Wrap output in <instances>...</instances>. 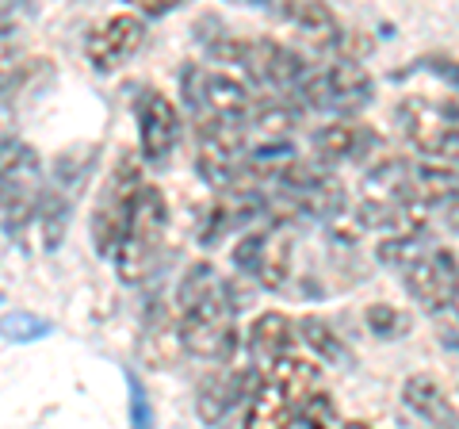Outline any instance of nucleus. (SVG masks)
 <instances>
[{
    "label": "nucleus",
    "mask_w": 459,
    "mask_h": 429,
    "mask_svg": "<svg viewBox=\"0 0 459 429\" xmlns=\"http://www.w3.org/2000/svg\"><path fill=\"white\" fill-rule=\"evenodd\" d=\"M177 319L184 353L204 361H230L238 353L234 295L211 261H195L177 288Z\"/></svg>",
    "instance_id": "nucleus-1"
},
{
    "label": "nucleus",
    "mask_w": 459,
    "mask_h": 429,
    "mask_svg": "<svg viewBox=\"0 0 459 429\" xmlns=\"http://www.w3.org/2000/svg\"><path fill=\"white\" fill-rule=\"evenodd\" d=\"M165 226H169V204L161 188L146 184L138 196V204L131 211V223H126L123 246L115 253V273L123 284H146L153 276L157 261H161V241H165Z\"/></svg>",
    "instance_id": "nucleus-2"
},
{
    "label": "nucleus",
    "mask_w": 459,
    "mask_h": 429,
    "mask_svg": "<svg viewBox=\"0 0 459 429\" xmlns=\"http://www.w3.org/2000/svg\"><path fill=\"white\" fill-rule=\"evenodd\" d=\"M42 192H47V180H42L39 150L16 135H4L0 138V214L8 231H20L35 219Z\"/></svg>",
    "instance_id": "nucleus-3"
},
{
    "label": "nucleus",
    "mask_w": 459,
    "mask_h": 429,
    "mask_svg": "<svg viewBox=\"0 0 459 429\" xmlns=\"http://www.w3.org/2000/svg\"><path fill=\"white\" fill-rule=\"evenodd\" d=\"M142 169H138V157L126 150L119 153L111 177L104 184V192L96 199V211H92V246L100 257H115L123 246V234H126V223H131V211L142 196Z\"/></svg>",
    "instance_id": "nucleus-4"
},
{
    "label": "nucleus",
    "mask_w": 459,
    "mask_h": 429,
    "mask_svg": "<svg viewBox=\"0 0 459 429\" xmlns=\"http://www.w3.org/2000/svg\"><path fill=\"white\" fill-rule=\"evenodd\" d=\"M371 74L360 62H333L325 69H310V77L303 81L299 96L307 100L310 108L322 111H337V116H356L371 104Z\"/></svg>",
    "instance_id": "nucleus-5"
},
{
    "label": "nucleus",
    "mask_w": 459,
    "mask_h": 429,
    "mask_svg": "<svg viewBox=\"0 0 459 429\" xmlns=\"http://www.w3.org/2000/svg\"><path fill=\"white\" fill-rule=\"evenodd\" d=\"M398 127L429 162H448V165L459 162V127H455L452 108L410 96L406 104L398 108Z\"/></svg>",
    "instance_id": "nucleus-6"
},
{
    "label": "nucleus",
    "mask_w": 459,
    "mask_h": 429,
    "mask_svg": "<svg viewBox=\"0 0 459 429\" xmlns=\"http://www.w3.org/2000/svg\"><path fill=\"white\" fill-rule=\"evenodd\" d=\"M406 292L413 295V303L421 311H448L455 307L459 295V265L448 250H429L418 265L406 273Z\"/></svg>",
    "instance_id": "nucleus-7"
},
{
    "label": "nucleus",
    "mask_w": 459,
    "mask_h": 429,
    "mask_svg": "<svg viewBox=\"0 0 459 429\" xmlns=\"http://www.w3.org/2000/svg\"><path fill=\"white\" fill-rule=\"evenodd\" d=\"M142 35H146V27H142L134 12H115V16H108L89 31L84 54H89V62L100 74H111V69H119L134 58V50L142 47Z\"/></svg>",
    "instance_id": "nucleus-8"
},
{
    "label": "nucleus",
    "mask_w": 459,
    "mask_h": 429,
    "mask_svg": "<svg viewBox=\"0 0 459 429\" xmlns=\"http://www.w3.org/2000/svg\"><path fill=\"white\" fill-rule=\"evenodd\" d=\"M138 142H142V157L150 165H165L172 146H177L180 135V116L177 108L169 104V96H161L157 89H146L138 96Z\"/></svg>",
    "instance_id": "nucleus-9"
},
{
    "label": "nucleus",
    "mask_w": 459,
    "mask_h": 429,
    "mask_svg": "<svg viewBox=\"0 0 459 429\" xmlns=\"http://www.w3.org/2000/svg\"><path fill=\"white\" fill-rule=\"evenodd\" d=\"M180 353H184L180 319H177V314H172L165 303H150L146 326H142V337H138V356H142V364H150V368H169V364H177Z\"/></svg>",
    "instance_id": "nucleus-10"
},
{
    "label": "nucleus",
    "mask_w": 459,
    "mask_h": 429,
    "mask_svg": "<svg viewBox=\"0 0 459 429\" xmlns=\"http://www.w3.org/2000/svg\"><path fill=\"white\" fill-rule=\"evenodd\" d=\"M249 391L253 388H249L246 372H234V368L207 372L204 383H199V391H195V410H199V418H204L207 425H219L238 403H246Z\"/></svg>",
    "instance_id": "nucleus-11"
},
{
    "label": "nucleus",
    "mask_w": 459,
    "mask_h": 429,
    "mask_svg": "<svg viewBox=\"0 0 459 429\" xmlns=\"http://www.w3.org/2000/svg\"><path fill=\"white\" fill-rule=\"evenodd\" d=\"M402 403L418 414L425 425L459 429V410L448 403V391H444L433 376H425V372H413V376L402 383Z\"/></svg>",
    "instance_id": "nucleus-12"
},
{
    "label": "nucleus",
    "mask_w": 459,
    "mask_h": 429,
    "mask_svg": "<svg viewBox=\"0 0 459 429\" xmlns=\"http://www.w3.org/2000/svg\"><path fill=\"white\" fill-rule=\"evenodd\" d=\"M291 261H295V234L287 223H272L261 241V257H256V280L268 292H283L291 280Z\"/></svg>",
    "instance_id": "nucleus-13"
},
{
    "label": "nucleus",
    "mask_w": 459,
    "mask_h": 429,
    "mask_svg": "<svg viewBox=\"0 0 459 429\" xmlns=\"http://www.w3.org/2000/svg\"><path fill=\"white\" fill-rule=\"evenodd\" d=\"M371 146H376V135L356 119L325 123L322 131L314 135V153H318V162H360Z\"/></svg>",
    "instance_id": "nucleus-14"
},
{
    "label": "nucleus",
    "mask_w": 459,
    "mask_h": 429,
    "mask_svg": "<svg viewBox=\"0 0 459 429\" xmlns=\"http://www.w3.org/2000/svg\"><path fill=\"white\" fill-rule=\"evenodd\" d=\"M249 349H253V356L272 361V364L295 356V322L287 319V314H280V311L256 314L253 326H249Z\"/></svg>",
    "instance_id": "nucleus-15"
},
{
    "label": "nucleus",
    "mask_w": 459,
    "mask_h": 429,
    "mask_svg": "<svg viewBox=\"0 0 459 429\" xmlns=\"http://www.w3.org/2000/svg\"><path fill=\"white\" fill-rule=\"evenodd\" d=\"M291 422H295V410L283 398L280 383L272 376L256 380L246 398V422H241V429H287Z\"/></svg>",
    "instance_id": "nucleus-16"
},
{
    "label": "nucleus",
    "mask_w": 459,
    "mask_h": 429,
    "mask_svg": "<svg viewBox=\"0 0 459 429\" xmlns=\"http://www.w3.org/2000/svg\"><path fill=\"white\" fill-rule=\"evenodd\" d=\"M268 376L280 383L283 398H287V403H291L295 418H299V410H303V403H307V398H314V395H318L322 368L314 364V361H303V356H287V361L272 364V372H268Z\"/></svg>",
    "instance_id": "nucleus-17"
},
{
    "label": "nucleus",
    "mask_w": 459,
    "mask_h": 429,
    "mask_svg": "<svg viewBox=\"0 0 459 429\" xmlns=\"http://www.w3.org/2000/svg\"><path fill=\"white\" fill-rule=\"evenodd\" d=\"M283 20H291L299 31H303L307 39H314L318 47H333V39L341 35V23L337 16L329 12L325 4H314V0H299V4H283L280 8Z\"/></svg>",
    "instance_id": "nucleus-18"
},
{
    "label": "nucleus",
    "mask_w": 459,
    "mask_h": 429,
    "mask_svg": "<svg viewBox=\"0 0 459 429\" xmlns=\"http://www.w3.org/2000/svg\"><path fill=\"white\" fill-rule=\"evenodd\" d=\"M42 246L47 250H57L65 238V226H69V214H74V196L54 188L47 184V192H42Z\"/></svg>",
    "instance_id": "nucleus-19"
},
{
    "label": "nucleus",
    "mask_w": 459,
    "mask_h": 429,
    "mask_svg": "<svg viewBox=\"0 0 459 429\" xmlns=\"http://www.w3.org/2000/svg\"><path fill=\"white\" fill-rule=\"evenodd\" d=\"M425 253L429 250H425V241H421L418 231H402V234H391V238L379 241V261L391 265V268H402V273H410Z\"/></svg>",
    "instance_id": "nucleus-20"
},
{
    "label": "nucleus",
    "mask_w": 459,
    "mask_h": 429,
    "mask_svg": "<svg viewBox=\"0 0 459 429\" xmlns=\"http://www.w3.org/2000/svg\"><path fill=\"white\" fill-rule=\"evenodd\" d=\"M299 330H303L307 346H310L314 353H318L322 361H329V364H333V361H344V346H341V337L333 334V326H329L325 319H318V314H307Z\"/></svg>",
    "instance_id": "nucleus-21"
},
{
    "label": "nucleus",
    "mask_w": 459,
    "mask_h": 429,
    "mask_svg": "<svg viewBox=\"0 0 459 429\" xmlns=\"http://www.w3.org/2000/svg\"><path fill=\"white\" fill-rule=\"evenodd\" d=\"M0 334L8 341H16V346H27V341H39L50 334V322L39 319L31 311H8L4 319H0Z\"/></svg>",
    "instance_id": "nucleus-22"
},
{
    "label": "nucleus",
    "mask_w": 459,
    "mask_h": 429,
    "mask_svg": "<svg viewBox=\"0 0 459 429\" xmlns=\"http://www.w3.org/2000/svg\"><path fill=\"white\" fill-rule=\"evenodd\" d=\"M299 422H303L307 429H349V425H344V418H341L337 403H333V398H329L325 391H318L314 398H307L303 410H299Z\"/></svg>",
    "instance_id": "nucleus-23"
},
{
    "label": "nucleus",
    "mask_w": 459,
    "mask_h": 429,
    "mask_svg": "<svg viewBox=\"0 0 459 429\" xmlns=\"http://www.w3.org/2000/svg\"><path fill=\"white\" fill-rule=\"evenodd\" d=\"M368 330L383 341H394L410 330V319H406V311H398L391 303H376V307H368Z\"/></svg>",
    "instance_id": "nucleus-24"
},
{
    "label": "nucleus",
    "mask_w": 459,
    "mask_h": 429,
    "mask_svg": "<svg viewBox=\"0 0 459 429\" xmlns=\"http://www.w3.org/2000/svg\"><path fill=\"white\" fill-rule=\"evenodd\" d=\"M16 69H20V39H16V27L0 12V92L16 81Z\"/></svg>",
    "instance_id": "nucleus-25"
},
{
    "label": "nucleus",
    "mask_w": 459,
    "mask_h": 429,
    "mask_svg": "<svg viewBox=\"0 0 459 429\" xmlns=\"http://www.w3.org/2000/svg\"><path fill=\"white\" fill-rule=\"evenodd\" d=\"M126 388H131V429H153V407L142 383L134 380V372H126Z\"/></svg>",
    "instance_id": "nucleus-26"
},
{
    "label": "nucleus",
    "mask_w": 459,
    "mask_h": 429,
    "mask_svg": "<svg viewBox=\"0 0 459 429\" xmlns=\"http://www.w3.org/2000/svg\"><path fill=\"white\" fill-rule=\"evenodd\" d=\"M261 241H264V231H249L246 238L234 246V265L238 273H256V257H261Z\"/></svg>",
    "instance_id": "nucleus-27"
},
{
    "label": "nucleus",
    "mask_w": 459,
    "mask_h": 429,
    "mask_svg": "<svg viewBox=\"0 0 459 429\" xmlns=\"http://www.w3.org/2000/svg\"><path fill=\"white\" fill-rule=\"evenodd\" d=\"M440 219L448 231H459V192H452L448 199H440Z\"/></svg>",
    "instance_id": "nucleus-28"
},
{
    "label": "nucleus",
    "mask_w": 459,
    "mask_h": 429,
    "mask_svg": "<svg viewBox=\"0 0 459 429\" xmlns=\"http://www.w3.org/2000/svg\"><path fill=\"white\" fill-rule=\"evenodd\" d=\"M172 4H165V0H146V4H142V12H146V16H161V12H169Z\"/></svg>",
    "instance_id": "nucleus-29"
},
{
    "label": "nucleus",
    "mask_w": 459,
    "mask_h": 429,
    "mask_svg": "<svg viewBox=\"0 0 459 429\" xmlns=\"http://www.w3.org/2000/svg\"><path fill=\"white\" fill-rule=\"evenodd\" d=\"M440 74H448V81L459 89V66H455V62H444V66H440Z\"/></svg>",
    "instance_id": "nucleus-30"
},
{
    "label": "nucleus",
    "mask_w": 459,
    "mask_h": 429,
    "mask_svg": "<svg viewBox=\"0 0 459 429\" xmlns=\"http://www.w3.org/2000/svg\"><path fill=\"white\" fill-rule=\"evenodd\" d=\"M452 337H455V341H452V346H455V349H459V330H452Z\"/></svg>",
    "instance_id": "nucleus-31"
},
{
    "label": "nucleus",
    "mask_w": 459,
    "mask_h": 429,
    "mask_svg": "<svg viewBox=\"0 0 459 429\" xmlns=\"http://www.w3.org/2000/svg\"><path fill=\"white\" fill-rule=\"evenodd\" d=\"M349 429H368V425H349Z\"/></svg>",
    "instance_id": "nucleus-32"
},
{
    "label": "nucleus",
    "mask_w": 459,
    "mask_h": 429,
    "mask_svg": "<svg viewBox=\"0 0 459 429\" xmlns=\"http://www.w3.org/2000/svg\"><path fill=\"white\" fill-rule=\"evenodd\" d=\"M455 307H459V295H455Z\"/></svg>",
    "instance_id": "nucleus-33"
}]
</instances>
